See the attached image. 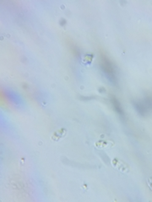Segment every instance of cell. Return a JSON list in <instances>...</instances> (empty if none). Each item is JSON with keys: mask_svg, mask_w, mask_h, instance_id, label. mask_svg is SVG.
<instances>
[{"mask_svg": "<svg viewBox=\"0 0 152 202\" xmlns=\"http://www.w3.org/2000/svg\"><path fill=\"white\" fill-rule=\"evenodd\" d=\"M113 164L115 168H117L118 170H120V171L126 172V171L128 170V167H126V168L124 167V165H126V164L123 163V162H122V161L118 160V159H114L113 161Z\"/></svg>", "mask_w": 152, "mask_h": 202, "instance_id": "cell-1", "label": "cell"}, {"mask_svg": "<svg viewBox=\"0 0 152 202\" xmlns=\"http://www.w3.org/2000/svg\"><path fill=\"white\" fill-rule=\"evenodd\" d=\"M102 68L103 70L107 73L108 74H113V68H112V65L110 63L109 60L107 59L105 57H104V59L102 61Z\"/></svg>", "mask_w": 152, "mask_h": 202, "instance_id": "cell-2", "label": "cell"}, {"mask_svg": "<svg viewBox=\"0 0 152 202\" xmlns=\"http://www.w3.org/2000/svg\"><path fill=\"white\" fill-rule=\"evenodd\" d=\"M66 134V131L64 129H60L59 131H57L56 132H54V134L52 137V140L53 141H59L61 138L64 137V135Z\"/></svg>", "mask_w": 152, "mask_h": 202, "instance_id": "cell-3", "label": "cell"}, {"mask_svg": "<svg viewBox=\"0 0 152 202\" xmlns=\"http://www.w3.org/2000/svg\"><path fill=\"white\" fill-rule=\"evenodd\" d=\"M95 146L97 147L100 149H102V148H108L111 147L110 145V142L109 141H100L98 143H95Z\"/></svg>", "mask_w": 152, "mask_h": 202, "instance_id": "cell-4", "label": "cell"}, {"mask_svg": "<svg viewBox=\"0 0 152 202\" xmlns=\"http://www.w3.org/2000/svg\"><path fill=\"white\" fill-rule=\"evenodd\" d=\"M113 103H114V105H115V107H116V109L118 110V112H119V113H122V110H121L120 106H119V104H118V100H117V99H114V100H113Z\"/></svg>", "mask_w": 152, "mask_h": 202, "instance_id": "cell-5", "label": "cell"}]
</instances>
